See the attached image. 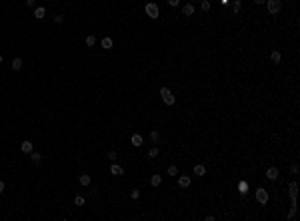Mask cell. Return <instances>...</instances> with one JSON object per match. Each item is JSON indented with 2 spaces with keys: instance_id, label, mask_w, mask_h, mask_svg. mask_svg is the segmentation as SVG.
<instances>
[{
  "instance_id": "d590c367",
  "label": "cell",
  "mask_w": 300,
  "mask_h": 221,
  "mask_svg": "<svg viewBox=\"0 0 300 221\" xmlns=\"http://www.w3.org/2000/svg\"><path fill=\"white\" fill-rule=\"evenodd\" d=\"M0 64H2V54H0Z\"/></svg>"
},
{
  "instance_id": "5bb4252c",
  "label": "cell",
  "mask_w": 300,
  "mask_h": 221,
  "mask_svg": "<svg viewBox=\"0 0 300 221\" xmlns=\"http://www.w3.org/2000/svg\"><path fill=\"white\" fill-rule=\"evenodd\" d=\"M150 183L154 185V187H158V185L162 183V175H158V173H154V175L150 177Z\"/></svg>"
},
{
  "instance_id": "4fadbf2b",
  "label": "cell",
  "mask_w": 300,
  "mask_h": 221,
  "mask_svg": "<svg viewBox=\"0 0 300 221\" xmlns=\"http://www.w3.org/2000/svg\"><path fill=\"white\" fill-rule=\"evenodd\" d=\"M100 46H102L104 50H110V48H112V38H110V36L102 38V42H100Z\"/></svg>"
},
{
  "instance_id": "8fae6325",
  "label": "cell",
  "mask_w": 300,
  "mask_h": 221,
  "mask_svg": "<svg viewBox=\"0 0 300 221\" xmlns=\"http://www.w3.org/2000/svg\"><path fill=\"white\" fill-rule=\"evenodd\" d=\"M110 173H112V175H122V173H124V169H122L118 163H112L110 165Z\"/></svg>"
},
{
  "instance_id": "2e32d148",
  "label": "cell",
  "mask_w": 300,
  "mask_h": 221,
  "mask_svg": "<svg viewBox=\"0 0 300 221\" xmlns=\"http://www.w3.org/2000/svg\"><path fill=\"white\" fill-rule=\"evenodd\" d=\"M270 60H272L274 64H280V60H282V56H280V52L278 50H274L272 54H270Z\"/></svg>"
},
{
  "instance_id": "ba28073f",
  "label": "cell",
  "mask_w": 300,
  "mask_h": 221,
  "mask_svg": "<svg viewBox=\"0 0 300 221\" xmlns=\"http://www.w3.org/2000/svg\"><path fill=\"white\" fill-rule=\"evenodd\" d=\"M20 150H22L24 154H32V142H28V139H24V142L20 143Z\"/></svg>"
},
{
  "instance_id": "83f0119b",
  "label": "cell",
  "mask_w": 300,
  "mask_h": 221,
  "mask_svg": "<svg viewBox=\"0 0 300 221\" xmlns=\"http://www.w3.org/2000/svg\"><path fill=\"white\" fill-rule=\"evenodd\" d=\"M54 22H56V24H62V22H64V16H62V14H56V16H54Z\"/></svg>"
},
{
  "instance_id": "d6a6232c",
  "label": "cell",
  "mask_w": 300,
  "mask_h": 221,
  "mask_svg": "<svg viewBox=\"0 0 300 221\" xmlns=\"http://www.w3.org/2000/svg\"><path fill=\"white\" fill-rule=\"evenodd\" d=\"M292 173H298V163H292Z\"/></svg>"
},
{
  "instance_id": "277c9868",
  "label": "cell",
  "mask_w": 300,
  "mask_h": 221,
  "mask_svg": "<svg viewBox=\"0 0 300 221\" xmlns=\"http://www.w3.org/2000/svg\"><path fill=\"white\" fill-rule=\"evenodd\" d=\"M256 199H258V203L264 205V203L268 201V191H266L264 187H258V189H256Z\"/></svg>"
},
{
  "instance_id": "7c38bea8",
  "label": "cell",
  "mask_w": 300,
  "mask_h": 221,
  "mask_svg": "<svg viewBox=\"0 0 300 221\" xmlns=\"http://www.w3.org/2000/svg\"><path fill=\"white\" fill-rule=\"evenodd\" d=\"M178 185L180 187H188L190 185V175H180L178 177Z\"/></svg>"
},
{
  "instance_id": "e0dca14e",
  "label": "cell",
  "mask_w": 300,
  "mask_h": 221,
  "mask_svg": "<svg viewBox=\"0 0 300 221\" xmlns=\"http://www.w3.org/2000/svg\"><path fill=\"white\" fill-rule=\"evenodd\" d=\"M78 179H80V185H84V187H88V185H90V175H80L78 177Z\"/></svg>"
},
{
  "instance_id": "52a82bcc",
  "label": "cell",
  "mask_w": 300,
  "mask_h": 221,
  "mask_svg": "<svg viewBox=\"0 0 300 221\" xmlns=\"http://www.w3.org/2000/svg\"><path fill=\"white\" fill-rule=\"evenodd\" d=\"M44 16H46V8L36 6V8H34V18H36V20H42Z\"/></svg>"
},
{
  "instance_id": "d6986e66",
  "label": "cell",
  "mask_w": 300,
  "mask_h": 221,
  "mask_svg": "<svg viewBox=\"0 0 300 221\" xmlns=\"http://www.w3.org/2000/svg\"><path fill=\"white\" fill-rule=\"evenodd\" d=\"M150 139H152V143H158L160 142V131H150Z\"/></svg>"
},
{
  "instance_id": "44dd1931",
  "label": "cell",
  "mask_w": 300,
  "mask_h": 221,
  "mask_svg": "<svg viewBox=\"0 0 300 221\" xmlns=\"http://www.w3.org/2000/svg\"><path fill=\"white\" fill-rule=\"evenodd\" d=\"M158 154H160V151H158V147H150V150H148V158H158Z\"/></svg>"
},
{
  "instance_id": "f1b7e54d",
  "label": "cell",
  "mask_w": 300,
  "mask_h": 221,
  "mask_svg": "<svg viewBox=\"0 0 300 221\" xmlns=\"http://www.w3.org/2000/svg\"><path fill=\"white\" fill-rule=\"evenodd\" d=\"M130 197H132V199H138V197H140V191H138V189H132V191H130Z\"/></svg>"
},
{
  "instance_id": "4dcf8cb0",
  "label": "cell",
  "mask_w": 300,
  "mask_h": 221,
  "mask_svg": "<svg viewBox=\"0 0 300 221\" xmlns=\"http://www.w3.org/2000/svg\"><path fill=\"white\" fill-rule=\"evenodd\" d=\"M108 159H112V161L116 159V151H108Z\"/></svg>"
},
{
  "instance_id": "f546056e",
  "label": "cell",
  "mask_w": 300,
  "mask_h": 221,
  "mask_svg": "<svg viewBox=\"0 0 300 221\" xmlns=\"http://www.w3.org/2000/svg\"><path fill=\"white\" fill-rule=\"evenodd\" d=\"M26 6L28 8H36V0H26Z\"/></svg>"
},
{
  "instance_id": "7a4b0ae2",
  "label": "cell",
  "mask_w": 300,
  "mask_h": 221,
  "mask_svg": "<svg viewBox=\"0 0 300 221\" xmlns=\"http://www.w3.org/2000/svg\"><path fill=\"white\" fill-rule=\"evenodd\" d=\"M160 96H162V100H164V104H166V106H174L176 98H174V94H172L168 88H160Z\"/></svg>"
},
{
  "instance_id": "603a6c76",
  "label": "cell",
  "mask_w": 300,
  "mask_h": 221,
  "mask_svg": "<svg viewBox=\"0 0 300 221\" xmlns=\"http://www.w3.org/2000/svg\"><path fill=\"white\" fill-rule=\"evenodd\" d=\"M246 189H248V185H246V181H240V183H238V191H240V193H246Z\"/></svg>"
},
{
  "instance_id": "cb8c5ba5",
  "label": "cell",
  "mask_w": 300,
  "mask_h": 221,
  "mask_svg": "<svg viewBox=\"0 0 300 221\" xmlns=\"http://www.w3.org/2000/svg\"><path fill=\"white\" fill-rule=\"evenodd\" d=\"M200 2H202V10H204V12H208L210 8H212V4H210L208 0H200Z\"/></svg>"
},
{
  "instance_id": "8992f818",
  "label": "cell",
  "mask_w": 300,
  "mask_h": 221,
  "mask_svg": "<svg viewBox=\"0 0 300 221\" xmlns=\"http://www.w3.org/2000/svg\"><path fill=\"white\" fill-rule=\"evenodd\" d=\"M182 14L184 16H192L194 14V4L192 2H188V4H184V6H182Z\"/></svg>"
},
{
  "instance_id": "7402d4cb",
  "label": "cell",
  "mask_w": 300,
  "mask_h": 221,
  "mask_svg": "<svg viewBox=\"0 0 300 221\" xmlns=\"http://www.w3.org/2000/svg\"><path fill=\"white\" fill-rule=\"evenodd\" d=\"M94 44H96V36H92V34H90V36H86V46H90V48H92Z\"/></svg>"
},
{
  "instance_id": "30bf717a",
  "label": "cell",
  "mask_w": 300,
  "mask_h": 221,
  "mask_svg": "<svg viewBox=\"0 0 300 221\" xmlns=\"http://www.w3.org/2000/svg\"><path fill=\"white\" fill-rule=\"evenodd\" d=\"M22 58H14V60H12V64H10V66H12V70H14V72H18V70H22Z\"/></svg>"
},
{
  "instance_id": "e575fe53",
  "label": "cell",
  "mask_w": 300,
  "mask_h": 221,
  "mask_svg": "<svg viewBox=\"0 0 300 221\" xmlns=\"http://www.w3.org/2000/svg\"><path fill=\"white\" fill-rule=\"evenodd\" d=\"M254 2H256V4H264L266 0H254Z\"/></svg>"
},
{
  "instance_id": "3957f363",
  "label": "cell",
  "mask_w": 300,
  "mask_h": 221,
  "mask_svg": "<svg viewBox=\"0 0 300 221\" xmlns=\"http://www.w3.org/2000/svg\"><path fill=\"white\" fill-rule=\"evenodd\" d=\"M266 8H268L270 14H278L282 8V2L280 0H266Z\"/></svg>"
},
{
  "instance_id": "4316f807",
  "label": "cell",
  "mask_w": 300,
  "mask_h": 221,
  "mask_svg": "<svg viewBox=\"0 0 300 221\" xmlns=\"http://www.w3.org/2000/svg\"><path fill=\"white\" fill-rule=\"evenodd\" d=\"M240 6H242V2H240V0H234V4H232V10L238 12V10H240Z\"/></svg>"
},
{
  "instance_id": "d4e9b609",
  "label": "cell",
  "mask_w": 300,
  "mask_h": 221,
  "mask_svg": "<svg viewBox=\"0 0 300 221\" xmlns=\"http://www.w3.org/2000/svg\"><path fill=\"white\" fill-rule=\"evenodd\" d=\"M168 175H178V169H176V165H170V167H168Z\"/></svg>"
},
{
  "instance_id": "6da1fadb",
  "label": "cell",
  "mask_w": 300,
  "mask_h": 221,
  "mask_svg": "<svg viewBox=\"0 0 300 221\" xmlns=\"http://www.w3.org/2000/svg\"><path fill=\"white\" fill-rule=\"evenodd\" d=\"M144 12H146V16L152 20H156L160 16V10H158V6H156L154 2H146V6H144Z\"/></svg>"
},
{
  "instance_id": "484cf974",
  "label": "cell",
  "mask_w": 300,
  "mask_h": 221,
  "mask_svg": "<svg viewBox=\"0 0 300 221\" xmlns=\"http://www.w3.org/2000/svg\"><path fill=\"white\" fill-rule=\"evenodd\" d=\"M74 203H76V205H84V197H82V195H76V197H74Z\"/></svg>"
},
{
  "instance_id": "836d02e7",
  "label": "cell",
  "mask_w": 300,
  "mask_h": 221,
  "mask_svg": "<svg viewBox=\"0 0 300 221\" xmlns=\"http://www.w3.org/2000/svg\"><path fill=\"white\" fill-rule=\"evenodd\" d=\"M4 187H6V185H4V181H0V195L4 193Z\"/></svg>"
},
{
  "instance_id": "9a60e30c",
  "label": "cell",
  "mask_w": 300,
  "mask_h": 221,
  "mask_svg": "<svg viewBox=\"0 0 300 221\" xmlns=\"http://www.w3.org/2000/svg\"><path fill=\"white\" fill-rule=\"evenodd\" d=\"M30 159H32V163H34V165H38L42 161V155L38 154V151H32V154H30Z\"/></svg>"
},
{
  "instance_id": "ffe728a7",
  "label": "cell",
  "mask_w": 300,
  "mask_h": 221,
  "mask_svg": "<svg viewBox=\"0 0 300 221\" xmlns=\"http://www.w3.org/2000/svg\"><path fill=\"white\" fill-rule=\"evenodd\" d=\"M290 197H292V201H296V181L290 183Z\"/></svg>"
},
{
  "instance_id": "ac0fdd59",
  "label": "cell",
  "mask_w": 300,
  "mask_h": 221,
  "mask_svg": "<svg viewBox=\"0 0 300 221\" xmlns=\"http://www.w3.org/2000/svg\"><path fill=\"white\" fill-rule=\"evenodd\" d=\"M204 173H206V167H204V165L198 163L196 167H194V175H204Z\"/></svg>"
},
{
  "instance_id": "5b68a950",
  "label": "cell",
  "mask_w": 300,
  "mask_h": 221,
  "mask_svg": "<svg viewBox=\"0 0 300 221\" xmlns=\"http://www.w3.org/2000/svg\"><path fill=\"white\" fill-rule=\"evenodd\" d=\"M278 177H280V171H278V167H268V169H266V179L276 181Z\"/></svg>"
},
{
  "instance_id": "9c48e42d",
  "label": "cell",
  "mask_w": 300,
  "mask_h": 221,
  "mask_svg": "<svg viewBox=\"0 0 300 221\" xmlns=\"http://www.w3.org/2000/svg\"><path fill=\"white\" fill-rule=\"evenodd\" d=\"M130 143H132L134 147H140L142 146V135L140 134H134L132 138H130Z\"/></svg>"
},
{
  "instance_id": "1f68e13d",
  "label": "cell",
  "mask_w": 300,
  "mask_h": 221,
  "mask_svg": "<svg viewBox=\"0 0 300 221\" xmlns=\"http://www.w3.org/2000/svg\"><path fill=\"white\" fill-rule=\"evenodd\" d=\"M168 4H170V6H178L180 0H168Z\"/></svg>"
}]
</instances>
